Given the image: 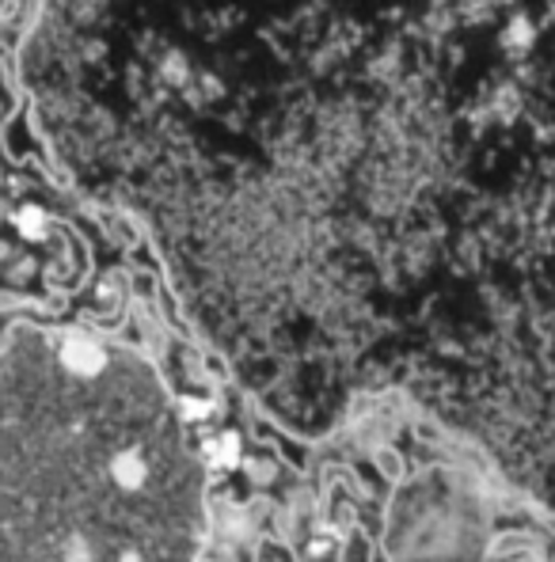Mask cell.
I'll return each mask as SVG.
<instances>
[{"instance_id":"obj_1","label":"cell","mask_w":555,"mask_h":562,"mask_svg":"<svg viewBox=\"0 0 555 562\" xmlns=\"http://www.w3.org/2000/svg\"><path fill=\"white\" fill-rule=\"evenodd\" d=\"M62 366L69 369L73 376L92 380L107 369V353H103V346L92 342V338L73 335V338H65V346H62Z\"/></svg>"},{"instance_id":"obj_6","label":"cell","mask_w":555,"mask_h":562,"mask_svg":"<svg viewBox=\"0 0 555 562\" xmlns=\"http://www.w3.org/2000/svg\"><path fill=\"white\" fill-rule=\"evenodd\" d=\"M179 407H184L187 422H198V418H210L213 415V403L210 400H184Z\"/></svg>"},{"instance_id":"obj_4","label":"cell","mask_w":555,"mask_h":562,"mask_svg":"<svg viewBox=\"0 0 555 562\" xmlns=\"http://www.w3.org/2000/svg\"><path fill=\"white\" fill-rule=\"evenodd\" d=\"M15 228H20L27 239H43L46 236V217L35 210V205H27V210L15 213Z\"/></svg>"},{"instance_id":"obj_2","label":"cell","mask_w":555,"mask_h":562,"mask_svg":"<svg viewBox=\"0 0 555 562\" xmlns=\"http://www.w3.org/2000/svg\"><path fill=\"white\" fill-rule=\"evenodd\" d=\"M111 479L122 486V491H141V486H145V479H148L145 457H141V452H134V449L119 452V457L111 460Z\"/></svg>"},{"instance_id":"obj_3","label":"cell","mask_w":555,"mask_h":562,"mask_svg":"<svg viewBox=\"0 0 555 562\" xmlns=\"http://www.w3.org/2000/svg\"><path fill=\"white\" fill-rule=\"evenodd\" d=\"M373 468H377L380 475L388 479V483H400V479L408 475V460H403V452L388 449V445H380V449H373Z\"/></svg>"},{"instance_id":"obj_5","label":"cell","mask_w":555,"mask_h":562,"mask_svg":"<svg viewBox=\"0 0 555 562\" xmlns=\"http://www.w3.org/2000/svg\"><path fill=\"white\" fill-rule=\"evenodd\" d=\"M213 460H218V464H236V460H240V441H236V437H232V434H225V441H218V445H213Z\"/></svg>"}]
</instances>
